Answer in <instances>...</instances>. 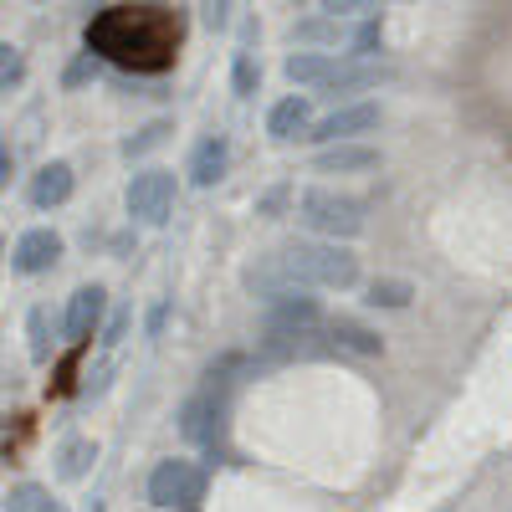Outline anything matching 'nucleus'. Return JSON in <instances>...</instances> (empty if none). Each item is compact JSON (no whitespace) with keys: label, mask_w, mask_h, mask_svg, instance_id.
<instances>
[{"label":"nucleus","mask_w":512,"mask_h":512,"mask_svg":"<svg viewBox=\"0 0 512 512\" xmlns=\"http://www.w3.org/2000/svg\"><path fill=\"white\" fill-rule=\"evenodd\" d=\"M180 16L164 6H108L88 21V52L134 72H164L180 57Z\"/></svg>","instance_id":"f257e3e1"},{"label":"nucleus","mask_w":512,"mask_h":512,"mask_svg":"<svg viewBox=\"0 0 512 512\" xmlns=\"http://www.w3.org/2000/svg\"><path fill=\"white\" fill-rule=\"evenodd\" d=\"M277 262H282L292 292H313V287L349 292L359 282V256L338 241H287V246H277Z\"/></svg>","instance_id":"f03ea898"},{"label":"nucleus","mask_w":512,"mask_h":512,"mask_svg":"<svg viewBox=\"0 0 512 512\" xmlns=\"http://www.w3.org/2000/svg\"><path fill=\"white\" fill-rule=\"evenodd\" d=\"M297 221L318 236H333V241H349L364 231V200L354 195H338V190H303L297 195Z\"/></svg>","instance_id":"7ed1b4c3"},{"label":"nucleus","mask_w":512,"mask_h":512,"mask_svg":"<svg viewBox=\"0 0 512 512\" xmlns=\"http://www.w3.org/2000/svg\"><path fill=\"white\" fill-rule=\"evenodd\" d=\"M313 328H323V308L308 292H287L262 308V344H287V338H303Z\"/></svg>","instance_id":"20e7f679"},{"label":"nucleus","mask_w":512,"mask_h":512,"mask_svg":"<svg viewBox=\"0 0 512 512\" xmlns=\"http://www.w3.org/2000/svg\"><path fill=\"white\" fill-rule=\"evenodd\" d=\"M169 210H175V175L169 169H144V175L128 180V216L144 226H164Z\"/></svg>","instance_id":"39448f33"},{"label":"nucleus","mask_w":512,"mask_h":512,"mask_svg":"<svg viewBox=\"0 0 512 512\" xmlns=\"http://www.w3.org/2000/svg\"><path fill=\"white\" fill-rule=\"evenodd\" d=\"M205 492V472L195 461H159L149 477V502L154 507H195Z\"/></svg>","instance_id":"423d86ee"},{"label":"nucleus","mask_w":512,"mask_h":512,"mask_svg":"<svg viewBox=\"0 0 512 512\" xmlns=\"http://www.w3.org/2000/svg\"><path fill=\"white\" fill-rule=\"evenodd\" d=\"M369 128H379V103H349V108L318 118L308 139L333 149V144H354V134H369Z\"/></svg>","instance_id":"0eeeda50"},{"label":"nucleus","mask_w":512,"mask_h":512,"mask_svg":"<svg viewBox=\"0 0 512 512\" xmlns=\"http://www.w3.org/2000/svg\"><path fill=\"white\" fill-rule=\"evenodd\" d=\"M57 262H62V236L47 231V226L26 231L16 241V251H11V272H21V277H41V272H52Z\"/></svg>","instance_id":"6e6552de"},{"label":"nucleus","mask_w":512,"mask_h":512,"mask_svg":"<svg viewBox=\"0 0 512 512\" xmlns=\"http://www.w3.org/2000/svg\"><path fill=\"white\" fill-rule=\"evenodd\" d=\"M103 308H108V292H103L98 282L77 287V292L67 297V313H62V333L72 338V344H82V338H93V333H98V323H103Z\"/></svg>","instance_id":"1a4fd4ad"},{"label":"nucleus","mask_w":512,"mask_h":512,"mask_svg":"<svg viewBox=\"0 0 512 512\" xmlns=\"http://www.w3.org/2000/svg\"><path fill=\"white\" fill-rule=\"evenodd\" d=\"M221 415H226V400L221 395H190L185 410H180V436L185 441H200V446H216V431H221Z\"/></svg>","instance_id":"9d476101"},{"label":"nucleus","mask_w":512,"mask_h":512,"mask_svg":"<svg viewBox=\"0 0 512 512\" xmlns=\"http://www.w3.org/2000/svg\"><path fill=\"white\" fill-rule=\"evenodd\" d=\"M67 200H72V164H62V159L41 164L36 175H31V205L57 210V205H67Z\"/></svg>","instance_id":"9b49d317"},{"label":"nucleus","mask_w":512,"mask_h":512,"mask_svg":"<svg viewBox=\"0 0 512 512\" xmlns=\"http://www.w3.org/2000/svg\"><path fill=\"white\" fill-rule=\"evenodd\" d=\"M374 164H379V149H369V144H333V149H318V159H313L318 175H364Z\"/></svg>","instance_id":"f8f14e48"},{"label":"nucleus","mask_w":512,"mask_h":512,"mask_svg":"<svg viewBox=\"0 0 512 512\" xmlns=\"http://www.w3.org/2000/svg\"><path fill=\"white\" fill-rule=\"evenodd\" d=\"M226 169H231V144L216 134V139H200L195 154H190V180L200 190H210L216 180H226Z\"/></svg>","instance_id":"ddd939ff"},{"label":"nucleus","mask_w":512,"mask_h":512,"mask_svg":"<svg viewBox=\"0 0 512 512\" xmlns=\"http://www.w3.org/2000/svg\"><path fill=\"white\" fill-rule=\"evenodd\" d=\"M344 72V62H333L328 52H297V57H287V77L292 82H303V88H328V82Z\"/></svg>","instance_id":"4468645a"},{"label":"nucleus","mask_w":512,"mask_h":512,"mask_svg":"<svg viewBox=\"0 0 512 512\" xmlns=\"http://www.w3.org/2000/svg\"><path fill=\"white\" fill-rule=\"evenodd\" d=\"M308 118H313L308 98H282V103L267 113V134H272L277 144H292V139L308 128Z\"/></svg>","instance_id":"2eb2a0df"},{"label":"nucleus","mask_w":512,"mask_h":512,"mask_svg":"<svg viewBox=\"0 0 512 512\" xmlns=\"http://www.w3.org/2000/svg\"><path fill=\"white\" fill-rule=\"evenodd\" d=\"M384 77H390V72H384V67H369V62H359V67H354V62H344V72H338V77L328 82V88H323V98H333V103H338V98H349V93L379 88Z\"/></svg>","instance_id":"dca6fc26"},{"label":"nucleus","mask_w":512,"mask_h":512,"mask_svg":"<svg viewBox=\"0 0 512 512\" xmlns=\"http://www.w3.org/2000/svg\"><path fill=\"white\" fill-rule=\"evenodd\" d=\"M328 333H333V344H338V349H349V354H384V338L369 333V328L354 323V318H333Z\"/></svg>","instance_id":"f3484780"},{"label":"nucleus","mask_w":512,"mask_h":512,"mask_svg":"<svg viewBox=\"0 0 512 512\" xmlns=\"http://www.w3.org/2000/svg\"><path fill=\"white\" fill-rule=\"evenodd\" d=\"M410 297H415V287L405 277H374L364 287V303L369 308H410Z\"/></svg>","instance_id":"a211bd4d"},{"label":"nucleus","mask_w":512,"mask_h":512,"mask_svg":"<svg viewBox=\"0 0 512 512\" xmlns=\"http://www.w3.org/2000/svg\"><path fill=\"white\" fill-rule=\"evenodd\" d=\"M6 507L11 512H62V502L52 497V487H41V482H16L6 492Z\"/></svg>","instance_id":"6ab92c4d"},{"label":"nucleus","mask_w":512,"mask_h":512,"mask_svg":"<svg viewBox=\"0 0 512 512\" xmlns=\"http://www.w3.org/2000/svg\"><path fill=\"white\" fill-rule=\"evenodd\" d=\"M93 461H98V446H93V441H67V446L57 451V477L77 482V477H88Z\"/></svg>","instance_id":"aec40b11"},{"label":"nucleus","mask_w":512,"mask_h":512,"mask_svg":"<svg viewBox=\"0 0 512 512\" xmlns=\"http://www.w3.org/2000/svg\"><path fill=\"white\" fill-rule=\"evenodd\" d=\"M169 134H175V128H169L164 118H154L149 128H139V139H128V144H123V154H128V159H139V154H149V149H159V144H164Z\"/></svg>","instance_id":"412c9836"},{"label":"nucleus","mask_w":512,"mask_h":512,"mask_svg":"<svg viewBox=\"0 0 512 512\" xmlns=\"http://www.w3.org/2000/svg\"><path fill=\"white\" fill-rule=\"evenodd\" d=\"M318 11H323L328 21H349V16L369 21V16H379V6H369V0H323Z\"/></svg>","instance_id":"4be33fe9"},{"label":"nucleus","mask_w":512,"mask_h":512,"mask_svg":"<svg viewBox=\"0 0 512 512\" xmlns=\"http://www.w3.org/2000/svg\"><path fill=\"white\" fill-rule=\"evenodd\" d=\"M21 77H26V62H21V52L11 47V41H6V47H0V88L11 93V88H16Z\"/></svg>","instance_id":"5701e85b"},{"label":"nucleus","mask_w":512,"mask_h":512,"mask_svg":"<svg viewBox=\"0 0 512 512\" xmlns=\"http://www.w3.org/2000/svg\"><path fill=\"white\" fill-rule=\"evenodd\" d=\"M256 82H262V67L251 62V52H236V93L251 98V93H256Z\"/></svg>","instance_id":"b1692460"},{"label":"nucleus","mask_w":512,"mask_h":512,"mask_svg":"<svg viewBox=\"0 0 512 512\" xmlns=\"http://www.w3.org/2000/svg\"><path fill=\"white\" fill-rule=\"evenodd\" d=\"M374 47H379V16L359 21V31H354V52H349V57H374Z\"/></svg>","instance_id":"393cba45"},{"label":"nucleus","mask_w":512,"mask_h":512,"mask_svg":"<svg viewBox=\"0 0 512 512\" xmlns=\"http://www.w3.org/2000/svg\"><path fill=\"white\" fill-rule=\"evenodd\" d=\"M93 77H98V57H93V52H82V57L67 67L62 82H67V88H82V82H93Z\"/></svg>","instance_id":"a878e982"},{"label":"nucleus","mask_w":512,"mask_h":512,"mask_svg":"<svg viewBox=\"0 0 512 512\" xmlns=\"http://www.w3.org/2000/svg\"><path fill=\"white\" fill-rule=\"evenodd\" d=\"M52 344H47V308L31 313V359H47Z\"/></svg>","instance_id":"bb28decb"},{"label":"nucleus","mask_w":512,"mask_h":512,"mask_svg":"<svg viewBox=\"0 0 512 512\" xmlns=\"http://www.w3.org/2000/svg\"><path fill=\"white\" fill-rule=\"evenodd\" d=\"M292 36L297 41H333L338 36V21H328V16L323 21H303V26H292Z\"/></svg>","instance_id":"cd10ccee"},{"label":"nucleus","mask_w":512,"mask_h":512,"mask_svg":"<svg viewBox=\"0 0 512 512\" xmlns=\"http://www.w3.org/2000/svg\"><path fill=\"white\" fill-rule=\"evenodd\" d=\"M123 333H128V308H118V313L108 318V328H103V349H113Z\"/></svg>","instance_id":"c85d7f7f"},{"label":"nucleus","mask_w":512,"mask_h":512,"mask_svg":"<svg viewBox=\"0 0 512 512\" xmlns=\"http://www.w3.org/2000/svg\"><path fill=\"white\" fill-rule=\"evenodd\" d=\"M108 374H113L108 359H103L98 369H88V384H82V395H103V390H108Z\"/></svg>","instance_id":"c756f323"},{"label":"nucleus","mask_w":512,"mask_h":512,"mask_svg":"<svg viewBox=\"0 0 512 512\" xmlns=\"http://www.w3.org/2000/svg\"><path fill=\"white\" fill-rule=\"evenodd\" d=\"M200 21H205L210 31H221V26L231 21V6H226V0H216V6H200Z\"/></svg>","instance_id":"7c9ffc66"}]
</instances>
